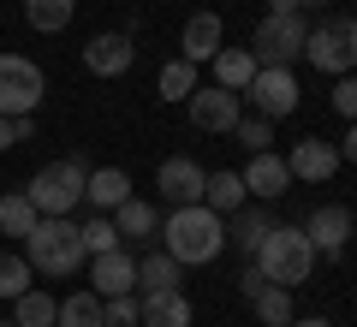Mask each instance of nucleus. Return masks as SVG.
Returning a JSON list of instances; mask_svg holds the SVG:
<instances>
[{
  "label": "nucleus",
  "mask_w": 357,
  "mask_h": 327,
  "mask_svg": "<svg viewBox=\"0 0 357 327\" xmlns=\"http://www.w3.org/2000/svg\"><path fill=\"white\" fill-rule=\"evenodd\" d=\"M161 244H167V256H173L178 268H203V262H215V256L227 250V220H220L215 208H203V202L173 208L167 227H161Z\"/></svg>",
  "instance_id": "1"
},
{
  "label": "nucleus",
  "mask_w": 357,
  "mask_h": 327,
  "mask_svg": "<svg viewBox=\"0 0 357 327\" xmlns=\"http://www.w3.org/2000/svg\"><path fill=\"white\" fill-rule=\"evenodd\" d=\"M250 262H256V274H262L268 286H286V291H298L310 274H316V250H310L304 227H274Z\"/></svg>",
  "instance_id": "2"
},
{
  "label": "nucleus",
  "mask_w": 357,
  "mask_h": 327,
  "mask_svg": "<svg viewBox=\"0 0 357 327\" xmlns=\"http://www.w3.org/2000/svg\"><path fill=\"white\" fill-rule=\"evenodd\" d=\"M24 262L36 268V274H48V280L77 274V268L89 262V256H84V232H77L72 220H48V214H42L36 232L24 238Z\"/></svg>",
  "instance_id": "3"
},
{
  "label": "nucleus",
  "mask_w": 357,
  "mask_h": 327,
  "mask_svg": "<svg viewBox=\"0 0 357 327\" xmlns=\"http://www.w3.org/2000/svg\"><path fill=\"white\" fill-rule=\"evenodd\" d=\"M84 178H89L84 161H48L36 178H30L24 197L36 202V214H48V220H72V208L84 202Z\"/></svg>",
  "instance_id": "4"
},
{
  "label": "nucleus",
  "mask_w": 357,
  "mask_h": 327,
  "mask_svg": "<svg viewBox=\"0 0 357 327\" xmlns=\"http://www.w3.org/2000/svg\"><path fill=\"white\" fill-rule=\"evenodd\" d=\"M304 60L328 77H351L357 66V18H321L304 36Z\"/></svg>",
  "instance_id": "5"
},
{
  "label": "nucleus",
  "mask_w": 357,
  "mask_h": 327,
  "mask_svg": "<svg viewBox=\"0 0 357 327\" xmlns=\"http://www.w3.org/2000/svg\"><path fill=\"white\" fill-rule=\"evenodd\" d=\"M48 96V77L24 54H0V119H30Z\"/></svg>",
  "instance_id": "6"
},
{
  "label": "nucleus",
  "mask_w": 357,
  "mask_h": 327,
  "mask_svg": "<svg viewBox=\"0 0 357 327\" xmlns=\"http://www.w3.org/2000/svg\"><path fill=\"white\" fill-rule=\"evenodd\" d=\"M304 36H310V24L298 13H268L250 36V54H256V66H292L304 54Z\"/></svg>",
  "instance_id": "7"
},
{
  "label": "nucleus",
  "mask_w": 357,
  "mask_h": 327,
  "mask_svg": "<svg viewBox=\"0 0 357 327\" xmlns=\"http://www.w3.org/2000/svg\"><path fill=\"white\" fill-rule=\"evenodd\" d=\"M250 107L262 119H286V114H298V77H292V66H256V77H250Z\"/></svg>",
  "instance_id": "8"
},
{
  "label": "nucleus",
  "mask_w": 357,
  "mask_h": 327,
  "mask_svg": "<svg viewBox=\"0 0 357 327\" xmlns=\"http://www.w3.org/2000/svg\"><path fill=\"white\" fill-rule=\"evenodd\" d=\"M203 185H208V173L191 161V155H167L161 173H155V197L173 202V208H191V202H203Z\"/></svg>",
  "instance_id": "9"
},
{
  "label": "nucleus",
  "mask_w": 357,
  "mask_h": 327,
  "mask_svg": "<svg viewBox=\"0 0 357 327\" xmlns=\"http://www.w3.org/2000/svg\"><path fill=\"white\" fill-rule=\"evenodd\" d=\"M89 291L96 298H131L137 291V256L119 244V250H107V256H89Z\"/></svg>",
  "instance_id": "10"
},
{
  "label": "nucleus",
  "mask_w": 357,
  "mask_h": 327,
  "mask_svg": "<svg viewBox=\"0 0 357 327\" xmlns=\"http://www.w3.org/2000/svg\"><path fill=\"white\" fill-rule=\"evenodd\" d=\"M304 238L316 256H345V244H351V208L345 202H321L304 220Z\"/></svg>",
  "instance_id": "11"
},
{
  "label": "nucleus",
  "mask_w": 357,
  "mask_h": 327,
  "mask_svg": "<svg viewBox=\"0 0 357 327\" xmlns=\"http://www.w3.org/2000/svg\"><path fill=\"white\" fill-rule=\"evenodd\" d=\"M131 60H137V42H131L126 30H102V36L84 42V66H89L96 77H126Z\"/></svg>",
  "instance_id": "12"
},
{
  "label": "nucleus",
  "mask_w": 357,
  "mask_h": 327,
  "mask_svg": "<svg viewBox=\"0 0 357 327\" xmlns=\"http://www.w3.org/2000/svg\"><path fill=\"white\" fill-rule=\"evenodd\" d=\"M185 107H191V126L197 131H232V126H238V96H232V89H220V84H197V96L191 101H185Z\"/></svg>",
  "instance_id": "13"
},
{
  "label": "nucleus",
  "mask_w": 357,
  "mask_h": 327,
  "mask_svg": "<svg viewBox=\"0 0 357 327\" xmlns=\"http://www.w3.org/2000/svg\"><path fill=\"white\" fill-rule=\"evenodd\" d=\"M286 167H292L298 185H328V178L340 173V149H333L328 137H304V143H292Z\"/></svg>",
  "instance_id": "14"
},
{
  "label": "nucleus",
  "mask_w": 357,
  "mask_h": 327,
  "mask_svg": "<svg viewBox=\"0 0 357 327\" xmlns=\"http://www.w3.org/2000/svg\"><path fill=\"white\" fill-rule=\"evenodd\" d=\"M238 178H244V190H250L256 202H274V197L292 190V167H286V155H274V149L250 155V167H244Z\"/></svg>",
  "instance_id": "15"
},
{
  "label": "nucleus",
  "mask_w": 357,
  "mask_h": 327,
  "mask_svg": "<svg viewBox=\"0 0 357 327\" xmlns=\"http://www.w3.org/2000/svg\"><path fill=\"white\" fill-rule=\"evenodd\" d=\"M215 54H220V13H191L185 18V36H178V60L203 66Z\"/></svg>",
  "instance_id": "16"
},
{
  "label": "nucleus",
  "mask_w": 357,
  "mask_h": 327,
  "mask_svg": "<svg viewBox=\"0 0 357 327\" xmlns=\"http://www.w3.org/2000/svg\"><path fill=\"white\" fill-rule=\"evenodd\" d=\"M274 227H280V220L268 214V202H256V208L244 202L238 214H227V244H238L244 256H256V250H262V238H268Z\"/></svg>",
  "instance_id": "17"
},
{
  "label": "nucleus",
  "mask_w": 357,
  "mask_h": 327,
  "mask_svg": "<svg viewBox=\"0 0 357 327\" xmlns=\"http://www.w3.org/2000/svg\"><path fill=\"white\" fill-rule=\"evenodd\" d=\"M84 202L102 208V214H114L119 202H131V173L126 167H96V173L84 178Z\"/></svg>",
  "instance_id": "18"
},
{
  "label": "nucleus",
  "mask_w": 357,
  "mask_h": 327,
  "mask_svg": "<svg viewBox=\"0 0 357 327\" xmlns=\"http://www.w3.org/2000/svg\"><path fill=\"white\" fill-rule=\"evenodd\" d=\"M137 327H191V298L185 291H149L137 298Z\"/></svg>",
  "instance_id": "19"
},
{
  "label": "nucleus",
  "mask_w": 357,
  "mask_h": 327,
  "mask_svg": "<svg viewBox=\"0 0 357 327\" xmlns=\"http://www.w3.org/2000/svg\"><path fill=\"white\" fill-rule=\"evenodd\" d=\"M244 202H250V190H244V178L232 173V167H220V173H208V185H203V208H215L220 220H227V214H238Z\"/></svg>",
  "instance_id": "20"
},
{
  "label": "nucleus",
  "mask_w": 357,
  "mask_h": 327,
  "mask_svg": "<svg viewBox=\"0 0 357 327\" xmlns=\"http://www.w3.org/2000/svg\"><path fill=\"white\" fill-rule=\"evenodd\" d=\"M208 66H215V84L232 89V96H244V89H250V77H256V54H250V48H220Z\"/></svg>",
  "instance_id": "21"
},
{
  "label": "nucleus",
  "mask_w": 357,
  "mask_h": 327,
  "mask_svg": "<svg viewBox=\"0 0 357 327\" xmlns=\"http://www.w3.org/2000/svg\"><path fill=\"white\" fill-rule=\"evenodd\" d=\"M114 227H119V244H149L155 232H161V227H155V208L143 197L119 202V208H114Z\"/></svg>",
  "instance_id": "22"
},
{
  "label": "nucleus",
  "mask_w": 357,
  "mask_h": 327,
  "mask_svg": "<svg viewBox=\"0 0 357 327\" xmlns=\"http://www.w3.org/2000/svg\"><path fill=\"white\" fill-rule=\"evenodd\" d=\"M36 202L24 197V190H6V197H0V238H30V232H36Z\"/></svg>",
  "instance_id": "23"
},
{
  "label": "nucleus",
  "mask_w": 357,
  "mask_h": 327,
  "mask_svg": "<svg viewBox=\"0 0 357 327\" xmlns=\"http://www.w3.org/2000/svg\"><path fill=\"white\" fill-rule=\"evenodd\" d=\"M250 310H256V321H262V327H292L298 321V303H292V291H286V286H262L250 298Z\"/></svg>",
  "instance_id": "24"
},
{
  "label": "nucleus",
  "mask_w": 357,
  "mask_h": 327,
  "mask_svg": "<svg viewBox=\"0 0 357 327\" xmlns=\"http://www.w3.org/2000/svg\"><path fill=\"white\" fill-rule=\"evenodd\" d=\"M13 321L18 327H54V321H60V298H48V291L30 286L24 298H13Z\"/></svg>",
  "instance_id": "25"
},
{
  "label": "nucleus",
  "mask_w": 357,
  "mask_h": 327,
  "mask_svg": "<svg viewBox=\"0 0 357 327\" xmlns=\"http://www.w3.org/2000/svg\"><path fill=\"white\" fill-rule=\"evenodd\" d=\"M72 13H77V0H24L30 30H42V36H60V30L72 24Z\"/></svg>",
  "instance_id": "26"
},
{
  "label": "nucleus",
  "mask_w": 357,
  "mask_h": 327,
  "mask_svg": "<svg viewBox=\"0 0 357 327\" xmlns=\"http://www.w3.org/2000/svg\"><path fill=\"white\" fill-rule=\"evenodd\" d=\"M137 291H143V298H149V291H178V262H173V256H143V262H137Z\"/></svg>",
  "instance_id": "27"
},
{
  "label": "nucleus",
  "mask_w": 357,
  "mask_h": 327,
  "mask_svg": "<svg viewBox=\"0 0 357 327\" xmlns=\"http://www.w3.org/2000/svg\"><path fill=\"white\" fill-rule=\"evenodd\" d=\"M54 327H107L102 321V298L96 291H72V298H60V321Z\"/></svg>",
  "instance_id": "28"
},
{
  "label": "nucleus",
  "mask_w": 357,
  "mask_h": 327,
  "mask_svg": "<svg viewBox=\"0 0 357 327\" xmlns=\"http://www.w3.org/2000/svg\"><path fill=\"white\" fill-rule=\"evenodd\" d=\"M155 96H161V101H191V96H197V66H185V60L161 66V77H155Z\"/></svg>",
  "instance_id": "29"
},
{
  "label": "nucleus",
  "mask_w": 357,
  "mask_h": 327,
  "mask_svg": "<svg viewBox=\"0 0 357 327\" xmlns=\"http://www.w3.org/2000/svg\"><path fill=\"white\" fill-rule=\"evenodd\" d=\"M84 256H107V250H119V227L107 220V214H96V220H84Z\"/></svg>",
  "instance_id": "30"
},
{
  "label": "nucleus",
  "mask_w": 357,
  "mask_h": 327,
  "mask_svg": "<svg viewBox=\"0 0 357 327\" xmlns=\"http://www.w3.org/2000/svg\"><path fill=\"white\" fill-rule=\"evenodd\" d=\"M30 274H36V268H30L24 256H6V250H0V298H24Z\"/></svg>",
  "instance_id": "31"
},
{
  "label": "nucleus",
  "mask_w": 357,
  "mask_h": 327,
  "mask_svg": "<svg viewBox=\"0 0 357 327\" xmlns=\"http://www.w3.org/2000/svg\"><path fill=\"white\" fill-rule=\"evenodd\" d=\"M232 131H238V143H244V149H250V155H262L268 143H274V119H262V114L238 119V126H232Z\"/></svg>",
  "instance_id": "32"
},
{
  "label": "nucleus",
  "mask_w": 357,
  "mask_h": 327,
  "mask_svg": "<svg viewBox=\"0 0 357 327\" xmlns=\"http://www.w3.org/2000/svg\"><path fill=\"white\" fill-rule=\"evenodd\" d=\"M137 310H143L137 291H131V298H107V303H102V321H107V327H137Z\"/></svg>",
  "instance_id": "33"
},
{
  "label": "nucleus",
  "mask_w": 357,
  "mask_h": 327,
  "mask_svg": "<svg viewBox=\"0 0 357 327\" xmlns=\"http://www.w3.org/2000/svg\"><path fill=\"white\" fill-rule=\"evenodd\" d=\"M333 114H340L345 126L357 119V77H340V84H333Z\"/></svg>",
  "instance_id": "34"
},
{
  "label": "nucleus",
  "mask_w": 357,
  "mask_h": 327,
  "mask_svg": "<svg viewBox=\"0 0 357 327\" xmlns=\"http://www.w3.org/2000/svg\"><path fill=\"white\" fill-rule=\"evenodd\" d=\"M24 137H36L30 119H0V149H13V143H24Z\"/></svg>",
  "instance_id": "35"
},
{
  "label": "nucleus",
  "mask_w": 357,
  "mask_h": 327,
  "mask_svg": "<svg viewBox=\"0 0 357 327\" xmlns=\"http://www.w3.org/2000/svg\"><path fill=\"white\" fill-rule=\"evenodd\" d=\"M262 286H268V280L256 274V262H244V274H238V291H244V303H250V298H256Z\"/></svg>",
  "instance_id": "36"
},
{
  "label": "nucleus",
  "mask_w": 357,
  "mask_h": 327,
  "mask_svg": "<svg viewBox=\"0 0 357 327\" xmlns=\"http://www.w3.org/2000/svg\"><path fill=\"white\" fill-rule=\"evenodd\" d=\"M340 161H357V119L345 126V149H340Z\"/></svg>",
  "instance_id": "37"
},
{
  "label": "nucleus",
  "mask_w": 357,
  "mask_h": 327,
  "mask_svg": "<svg viewBox=\"0 0 357 327\" xmlns=\"http://www.w3.org/2000/svg\"><path fill=\"white\" fill-rule=\"evenodd\" d=\"M268 13H298V0H268Z\"/></svg>",
  "instance_id": "38"
},
{
  "label": "nucleus",
  "mask_w": 357,
  "mask_h": 327,
  "mask_svg": "<svg viewBox=\"0 0 357 327\" xmlns=\"http://www.w3.org/2000/svg\"><path fill=\"white\" fill-rule=\"evenodd\" d=\"M292 327H333V321H321V315H304V321H292Z\"/></svg>",
  "instance_id": "39"
},
{
  "label": "nucleus",
  "mask_w": 357,
  "mask_h": 327,
  "mask_svg": "<svg viewBox=\"0 0 357 327\" xmlns=\"http://www.w3.org/2000/svg\"><path fill=\"white\" fill-rule=\"evenodd\" d=\"M304 6H328V0H298V13H304Z\"/></svg>",
  "instance_id": "40"
},
{
  "label": "nucleus",
  "mask_w": 357,
  "mask_h": 327,
  "mask_svg": "<svg viewBox=\"0 0 357 327\" xmlns=\"http://www.w3.org/2000/svg\"><path fill=\"white\" fill-rule=\"evenodd\" d=\"M0 327H18V321H0Z\"/></svg>",
  "instance_id": "41"
}]
</instances>
